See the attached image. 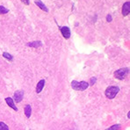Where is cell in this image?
Masks as SVG:
<instances>
[{
	"label": "cell",
	"mask_w": 130,
	"mask_h": 130,
	"mask_svg": "<svg viewBox=\"0 0 130 130\" xmlns=\"http://www.w3.org/2000/svg\"><path fill=\"white\" fill-rule=\"evenodd\" d=\"M71 87L72 89L76 90V91H85L89 87V84L85 81L77 82L74 80V81L71 82Z\"/></svg>",
	"instance_id": "1"
},
{
	"label": "cell",
	"mask_w": 130,
	"mask_h": 130,
	"mask_svg": "<svg viewBox=\"0 0 130 130\" xmlns=\"http://www.w3.org/2000/svg\"><path fill=\"white\" fill-rule=\"evenodd\" d=\"M120 91V88L117 86H109L107 87V89L105 91V94L107 99H112L115 98L116 95L118 94V92Z\"/></svg>",
	"instance_id": "2"
},
{
	"label": "cell",
	"mask_w": 130,
	"mask_h": 130,
	"mask_svg": "<svg viewBox=\"0 0 130 130\" xmlns=\"http://www.w3.org/2000/svg\"><path fill=\"white\" fill-rule=\"evenodd\" d=\"M128 68H121L114 72V76H115V78H117L119 80H123L126 76L128 75Z\"/></svg>",
	"instance_id": "3"
},
{
	"label": "cell",
	"mask_w": 130,
	"mask_h": 130,
	"mask_svg": "<svg viewBox=\"0 0 130 130\" xmlns=\"http://www.w3.org/2000/svg\"><path fill=\"white\" fill-rule=\"evenodd\" d=\"M130 12V3L129 2H126L124 3L123 6H122V15L124 17L127 16Z\"/></svg>",
	"instance_id": "4"
},
{
	"label": "cell",
	"mask_w": 130,
	"mask_h": 130,
	"mask_svg": "<svg viewBox=\"0 0 130 130\" xmlns=\"http://www.w3.org/2000/svg\"><path fill=\"white\" fill-rule=\"evenodd\" d=\"M60 29H61V32H62V36H63L65 39H69V38L70 37V30L68 26H62Z\"/></svg>",
	"instance_id": "5"
},
{
	"label": "cell",
	"mask_w": 130,
	"mask_h": 130,
	"mask_svg": "<svg viewBox=\"0 0 130 130\" xmlns=\"http://www.w3.org/2000/svg\"><path fill=\"white\" fill-rule=\"evenodd\" d=\"M23 96H24V92L23 91H16L14 93V100L15 102L20 103L23 99Z\"/></svg>",
	"instance_id": "6"
},
{
	"label": "cell",
	"mask_w": 130,
	"mask_h": 130,
	"mask_svg": "<svg viewBox=\"0 0 130 130\" xmlns=\"http://www.w3.org/2000/svg\"><path fill=\"white\" fill-rule=\"evenodd\" d=\"M5 102H6V104L8 105L11 108H12L14 111H18V108L15 106L14 101H13V99H11V98H6V99H5Z\"/></svg>",
	"instance_id": "7"
},
{
	"label": "cell",
	"mask_w": 130,
	"mask_h": 130,
	"mask_svg": "<svg viewBox=\"0 0 130 130\" xmlns=\"http://www.w3.org/2000/svg\"><path fill=\"white\" fill-rule=\"evenodd\" d=\"M35 5H37L39 8H41L42 11H46V12H47V11H48V9H47V7L45 5H44V3H43L42 1H41V0H36V1H35Z\"/></svg>",
	"instance_id": "8"
},
{
	"label": "cell",
	"mask_w": 130,
	"mask_h": 130,
	"mask_svg": "<svg viewBox=\"0 0 130 130\" xmlns=\"http://www.w3.org/2000/svg\"><path fill=\"white\" fill-rule=\"evenodd\" d=\"M44 85H45V80L41 79V81H39V83H38L37 86H36V92H37V93L41 92V91L43 90Z\"/></svg>",
	"instance_id": "9"
},
{
	"label": "cell",
	"mask_w": 130,
	"mask_h": 130,
	"mask_svg": "<svg viewBox=\"0 0 130 130\" xmlns=\"http://www.w3.org/2000/svg\"><path fill=\"white\" fill-rule=\"evenodd\" d=\"M24 112L25 114H26V118H30L31 117V113H32V107L30 105H26L24 108Z\"/></svg>",
	"instance_id": "10"
},
{
	"label": "cell",
	"mask_w": 130,
	"mask_h": 130,
	"mask_svg": "<svg viewBox=\"0 0 130 130\" xmlns=\"http://www.w3.org/2000/svg\"><path fill=\"white\" fill-rule=\"evenodd\" d=\"M42 45V43L40 41H32V42H29L26 44L27 47H39Z\"/></svg>",
	"instance_id": "11"
},
{
	"label": "cell",
	"mask_w": 130,
	"mask_h": 130,
	"mask_svg": "<svg viewBox=\"0 0 130 130\" xmlns=\"http://www.w3.org/2000/svg\"><path fill=\"white\" fill-rule=\"evenodd\" d=\"M3 56L5 57V59H7V60H9V61H12V59H13L12 55H11V54H9V53H7V52L3 53Z\"/></svg>",
	"instance_id": "12"
},
{
	"label": "cell",
	"mask_w": 130,
	"mask_h": 130,
	"mask_svg": "<svg viewBox=\"0 0 130 130\" xmlns=\"http://www.w3.org/2000/svg\"><path fill=\"white\" fill-rule=\"evenodd\" d=\"M8 9L4 7L3 5H0V14H6V13H8Z\"/></svg>",
	"instance_id": "13"
},
{
	"label": "cell",
	"mask_w": 130,
	"mask_h": 130,
	"mask_svg": "<svg viewBox=\"0 0 130 130\" xmlns=\"http://www.w3.org/2000/svg\"><path fill=\"white\" fill-rule=\"evenodd\" d=\"M0 130H9V127L5 122L0 121Z\"/></svg>",
	"instance_id": "14"
},
{
	"label": "cell",
	"mask_w": 130,
	"mask_h": 130,
	"mask_svg": "<svg viewBox=\"0 0 130 130\" xmlns=\"http://www.w3.org/2000/svg\"><path fill=\"white\" fill-rule=\"evenodd\" d=\"M120 124H115V125L112 126V127H110L109 128L106 129V130H120Z\"/></svg>",
	"instance_id": "15"
},
{
	"label": "cell",
	"mask_w": 130,
	"mask_h": 130,
	"mask_svg": "<svg viewBox=\"0 0 130 130\" xmlns=\"http://www.w3.org/2000/svg\"><path fill=\"white\" fill-rule=\"evenodd\" d=\"M90 82H91V83H90L89 85H93L97 82V78L96 77H91V81H90Z\"/></svg>",
	"instance_id": "16"
},
{
	"label": "cell",
	"mask_w": 130,
	"mask_h": 130,
	"mask_svg": "<svg viewBox=\"0 0 130 130\" xmlns=\"http://www.w3.org/2000/svg\"><path fill=\"white\" fill-rule=\"evenodd\" d=\"M106 20H107V22L112 21V16H111L110 14H108L107 16H106Z\"/></svg>",
	"instance_id": "17"
},
{
	"label": "cell",
	"mask_w": 130,
	"mask_h": 130,
	"mask_svg": "<svg viewBox=\"0 0 130 130\" xmlns=\"http://www.w3.org/2000/svg\"><path fill=\"white\" fill-rule=\"evenodd\" d=\"M21 1L25 4V5H28L30 4V1H29V0H21Z\"/></svg>",
	"instance_id": "18"
},
{
	"label": "cell",
	"mask_w": 130,
	"mask_h": 130,
	"mask_svg": "<svg viewBox=\"0 0 130 130\" xmlns=\"http://www.w3.org/2000/svg\"><path fill=\"white\" fill-rule=\"evenodd\" d=\"M127 117L130 118V112H128V113H127Z\"/></svg>",
	"instance_id": "19"
}]
</instances>
